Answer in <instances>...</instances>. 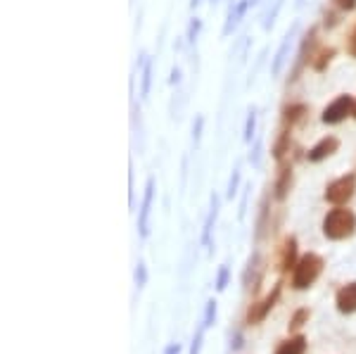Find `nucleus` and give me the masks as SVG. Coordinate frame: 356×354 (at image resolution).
<instances>
[{
    "label": "nucleus",
    "mask_w": 356,
    "mask_h": 354,
    "mask_svg": "<svg viewBox=\"0 0 356 354\" xmlns=\"http://www.w3.org/2000/svg\"><path fill=\"white\" fill-rule=\"evenodd\" d=\"M335 5L340 10H347V13H349V10L356 8V0H335Z\"/></svg>",
    "instance_id": "nucleus-23"
},
{
    "label": "nucleus",
    "mask_w": 356,
    "mask_h": 354,
    "mask_svg": "<svg viewBox=\"0 0 356 354\" xmlns=\"http://www.w3.org/2000/svg\"><path fill=\"white\" fill-rule=\"evenodd\" d=\"M278 295H280V288H275L271 295H268L266 300L259 302V305H252V309L250 314H247V321L250 323H259L266 319V314L273 309V305H275V300H278Z\"/></svg>",
    "instance_id": "nucleus-8"
},
{
    "label": "nucleus",
    "mask_w": 356,
    "mask_h": 354,
    "mask_svg": "<svg viewBox=\"0 0 356 354\" xmlns=\"http://www.w3.org/2000/svg\"><path fill=\"white\" fill-rule=\"evenodd\" d=\"M352 114H354V117H356V102H354V112H352Z\"/></svg>",
    "instance_id": "nucleus-30"
},
{
    "label": "nucleus",
    "mask_w": 356,
    "mask_h": 354,
    "mask_svg": "<svg viewBox=\"0 0 356 354\" xmlns=\"http://www.w3.org/2000/svg\"><path fill=\"white\" fill-rule=\"evenodd\" d=\"M200 3H202V0H191V8L195 10V8H197V5H200Z\"/></svg>",
    "instance_id": "nucleus-28"
},
{
    "label": "nucleus",
    "mask_w": 356,
    "mask_h": 354,
    "mask_svg": "<svg viewBox=\"0 0 356 354\" xmlns=\"http://www.w3.org/2000/svg\"><path fill=\"white\" fill-rule=\"evenodd\" d=\"M226 283H228V269H226V266H221V271H219V281H216V288L223 290V288H226Z\"/></svg>",
    "instance_id": "nucleus-22"
},
{
    "label": "nucleus",
    "mask_w": 356,
    "mask_h": 354,
    "mask_svg": "<svg viewBox=\"0 0 356 354\" xmlns=\"http://www.w3.org/2000/svg\"><path fill=\"white\" fill-rule=\"evenodd\" d=\"M181 81V70H174L171 72V83H178Z\"/></svg>",
    "instance_id": "nucleus-26"
},
{
    "label": "nucleus",
    "mask_w": 356,
    "mask_h": 354,
    "mask_svg": "<svg viewBox=\"0 0 356 354\" xmlns=\"http://www.w3.org/2000/svg\"><path fill=\"white\" fill-rule=\"evenodd\" d=\"M257 129V110L252 107L250 114H247V124H245V143H252V136H254Z\"/></svg>",
    "instance_id": "nucleus-16"
},
{
    "label": "nucleus",
    "mask_w": 356,
    "mask_h": 354,
    "mask_svg": "<svg viewBox=\"0 0 356 354\" xmlns=\"http://www.w3.org/2000/svg\"><path fill=\"white\" fill-rule=\"evenodd\" d=\"M304 352H307V338H304V335L285 340L283 345L275 350V354H304Z\"/></svg>",
    "instance_id": "nucleus-11"
},
{
    "label": "nucleus",
    "mask_w": 356,
    "mask_h": 354,
    "mask_svg": "<svg viewBox=\"0 0 356 354\" xmlns=\"http://www.w3.org/2000/svg\"><path fill=\"white\" fill-rule=\"evenodd\" d=\"M295 33H297V24L292 26L288 33H285L283 43H280L278 53H275V57H273V62H271V74H273V77H278V74L283 72V65L288 62L290 48H292V43H295Z\"/></svg>",
    "instance_id": "nucleus-6"
},
{
    "label": "nucleus",
    "mask_w": 356,
    "mask_h": 354,
    "mask_svg": "<svg viewBox=\"0 0 356 354\" xmlns=\"http://www.w3.org/2000/svg\"><path fill=\"white\" fill-rule=\"evenodd\" d=\"M254 3V0H238V3H231V10H228V19H226V26H223V36H231V33L238 29L240 19L245 17V13L250 10V5Z\"/></svg>",
    "instance_id": "nucleus-7"
},
{
    "label": "nucleus",
    "mask_w": 356,
    "mask_h": 354,
    "mask_svg": "<svg viewBox=\"0 0 356 354\" xmlns=\"http://www.w3.org/2000/svg\"><path fill=\"white\" fill-rule=\"evenodd\" d=\"M150 86H152V60L143 62V83H140V95L147 98L150 95Z\"/></svg>",
    "instance_id": "nucleus-14"
},
{
    "label": "nucleus",
    "mask_w": 356,
    "mask_h": 354,
    "mask_svg": "<svg viewBox=\"0 0 356 354\" xmlns=\"http://www.w3.org/2000/svg\"><path fill=\"white\" fill-rule=\"evenodd\" d=\"M354 191H356V179L352 174L349 176H342V179H337V181H332V184L325 188V200L332 204H344V202H349L354 195Z\"/></svg>",
    "instance_id": "nucleus-3"
},
{
    "label": "nucleus",
    "mask_w": 356,
    "mask_h": 354,
    "mask_svg": "<svg viewBox=\"0 0 356 354\" xmlns=\"http://www.w3.org/2000/svg\"><path fill=\"white\" fill-rule=\"evenodd\" d=\"M323 271V259H321L318 255L309 252L304 255L300 262L295 264V276H292V285H295L297 290H304L309 288L316 278H318V273Z\"/></svg>",
    "instance_id": "nucleus-2"
},
{
    "label": "nucleus",
    "mask_w": 356,
    "mask_h": 354,
    "mask_svg": "<svg viewBox=\"0 0 356 354\" xmlns=\"http://www.w3.org/2000/svg\"><path fill=\"white\" fill-rule=\"evenodd\" d=\"M304 319H309V312H307V309H300V312L295 314V316H292V321H290V328H300Z\"/></svg>",
    "instance_id": "nucleus-21"
},
{
    "label": "nucleus",
    "mask_w": 356,
    "mask_h": 354,
    "mask_svg": "<svg viewBox=\"0 0 356 354\" xmlns=\"http://www.w3.org/2000/svg\"><path fill=\"white\" fill-rule=\"evenodd\" d=\"M337 309L342 314H354L356 312V283H349L337 293Z\"/></svg>",
    "instance_id": "nucleus-10"
},
{
    "label": "nucleus",
    "mask_w": 356,
    "mask_h": 354,
    "mask_svg": "<svg viewBox=\"0 0 356 354\" xmlns=\"http://www.w3.org/2000/svg\"><path fill=\"white\" fill-rule=\"evenodd\" d=\"M340 147V140L335 138V136H328V138H323L321 143H316V145L309 150V162H321V159L330 157L332 152Z\"/></svg>",
    "instance_id": "nucleus-9"
},
{
    "label": "nucleus",
    "mask_w": 356,
    "mask_h": 354,
    "mask_svg": "<svg viewBox=\"0 0 356 354\" xmlns=\"http://www.w3.org/2000/svg\"><path fill=\"white\" fill-rule=\"evenodd\" d=\"M280 8H283V0H275L273 10H271V13H268V17H266V24H264V29H266V31H268V29L273 26V22H275V15H278V10H280Z\"/></svg>",
    "instance_id": "nucleus-20"
},
{
    "label": "nucleus",
    "mask_w": 356,
    "mask_h": 354,
    "mask_svg": "<svg viewBox=\"0 0 356 354\" xmlns=\"http://www.w3.org/2000/svg\"><path fill=\"white\" fill-rule=\"evenodd\" d=\"M209 3H211V5H216V3H219V0H209Z\"/></svg>",
    "instance_id": "nucleus-29"
},
{
    "label": "nucleus",
    "mask_w": 356,
    "mask_h": 354,
    "mask_svg": "<svg viewBox=\"0 0 356 354\" xmlns=\"http://www.w3.org/2000/svg\"><path fill=\"white\" fill-rule=\"evenodd\" d=\"M354 112V100L349 95H340L337 100H332L323 110V124H340L342 119H347V114Z\"/></svg>",
    "instance_id": "nucleus-4"
},
{
    "label": "nucleus",
    "mask_w": 356,
    "mask_h": 354,
    "mask_svg": "<svg viewBox=\"0 0 356 354\" xmlns=\"http://www.w3.org/2000/svg\"><path fill=\"white\" fill-rule=\"evenodd\" d=\"M349 53H352V57H356V29H354L352 38H349Z\"/></svg>",
    "instance_id": "nucleus-25"
},
{
    "label": "nucleus",
    "mask_w": 356,
    "mask_h": 354,
    "mask_svg": "<svg viewBox=\"0 0 356 354\" xmlns=\"http://www.w3.org/2000/svg\"><path fill=\"white\" fill-rule=\"evenodd\" d=\"M290 171H292L290 167H285V169H283V174H280V179H278V186H275V198H278V200H283L285 195H288L290 179H292Z\"/></svg>",
    "instance_id": "nucleus-15"
},
{
    "label": "nucleus",
    "mask_w": 356,
    "mask_h": 354,
    "mask_svg": "<svg viewBox=\"0 0 356 354\" xmlns=\"http://www.w3.org/2000/svg\"><path fill=\"white\" fill-rule=\"evenodd\" d=\"M145 278H147V273H145V264H138V271H136V281H138V285L145 283Z\"/></svg>",
    "instance_id": "nucleus-24"
},
{
    "label": "nucleus",
    "mask_w": 356,
    "mask_h": 354,
    "mask_svg": "<svg viewBox=\"0 0 356 354\" xmlns=\"http://www.w3.org/2000/svg\"><path fill=\"white\" fill-rule=\"evenodd\" d=\"M178 352H181V347H178V345H174V347H169V350H166V354H178Z\"/></svg>",
    "instance_id": "nucleus-27"
},
{
    "label": "nucleus",
    "mask_w": 356,
    "mask_h": 354,
    "mask_svg": "<svg viewBox=\"0 0 356 354\" xmlns=\"http://www.w3.org/2000/svg\"><path fill=\"white\" fill-rule=\"evenodd\" d=\"M356 231V216L349 209H332L323 219V233L330 241H344Z\"/></svg>",
    "instance_id": "nucleus-1"
},
{
    "label": "nucleus",
    "mask_w": 356,
    "mask_h": 354,
    "mask_svg": "<svg viewBox=\"0 0 356 354\" xmlns=\"http://www.w3.org/2000/svg\"><path fill=\"white\" fill-rule=\"evenodd\" d=\"M214 316H216V302L211 300L209 305H207V314H204V323H202V326H204V328H209V326H211V321H214Z\"/></svg>",
    "instance_id": "nucleus-18"
},
{
    "label": "nucleus",
    "mask_w": 356,
    "mask_h": 354,
    "mask_svg": "<svg viewBox=\"0 0 356 354\" xmlns=\"http://www.w3.org/2000/svg\"><path fill=\"white\" fill-rule=\"evenodd\" d=\"M200 29H202V19H195L191 22V26H188V43H195L197 41V36H200Z\"/></svg>",
    "instance_id": "nucleus-17"
},
{
    "label": "nucleus",
    "mask_w": 356,
    "mask_h": 354,
    "mask_svg": "<svg viewBox=\"0 0 356 354\" xmlns=\"http://www.w3.org/2000/svg\"><path fill=\"white\" fill-rule=\"evenodd\" d=\"M238 186H240V169H233L231 184H228V198H233L238 193Z\"/></svg>",
    "instance_id": "nucleus-19"
},
{
    "label": "nucleus",
    "mask_w": 356,
    "mask_h": 354,
    "mask_svg": "<svg viewBox=\"0 0 356 354\" xmlns=\"http://www.w3.org/2000/svg\"><path fill=\"white\" fill-rule=\"evenodd\" d=\"M216 214H219V198L211 195V209H209V216L204 221V231H202V245H209V238H211V226L216 221Z\"/></svg>",
    "instance_id": "nucleus-12"
},
{
    "label": "nucleus",
    "mask_w": 356,
    "mask_h": 354,
    "mask_svg": "<svg viewBox=\"0 0 356 354\" xmlns=\"http://www.w3.org/2000/svg\"><path fill=\"white\" fill-rule=\"evenodd\" d=\"M295 257H297V241L295 238H288L283 245V259H280V269H290L295 266Z\"/></svg>",
    "instance_id": "nucleus-13"
},
{
    "label": "nucleus",
    "mask_w": 356,
    "mask_h": 354,
    "mask_svg": "<svg viewBox=\"0 0 356 354\" xmlns=\"http://www.w3.org/2000/svg\"><path fill=\"white\" fill-rule=\"evenodd\" d=\"M152 200H154V179H147V184H145V195H143L140 212H138V231H140V238H147V233H150Z\"/></svg>",
    "instance_id": "nucleus-5"
}]
</instances>
